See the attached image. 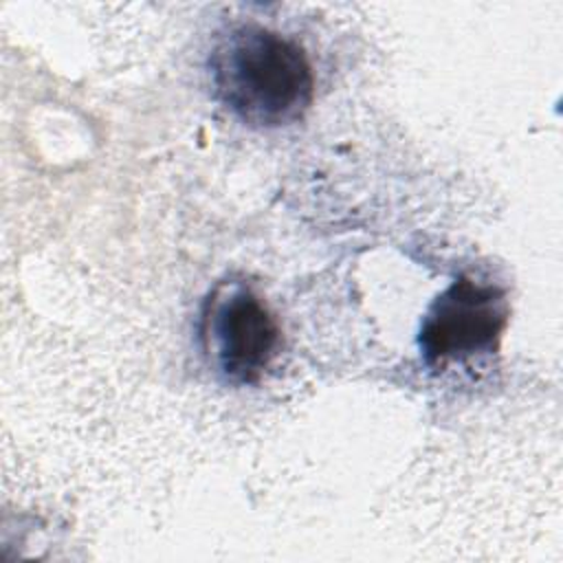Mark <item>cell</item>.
Here are the masks:
<instances>
[{"mask_svg":"<svg viewBox=\"0 0 563 563\" xmlns=\"http://www.w3.org/2000/svg\"><path fill=\"white\" fill-rule=\"evenodd\" d=\"M213 99L255 130L297 123L314 97L306 51L266 26H229L207 57Z\"/></svg>","mask_w":563,"mask_h":563,"instance_id":"6da1fadb","label":"cell"},{"mask_svg":"<svg viewBox=\"0 0 563 563\" xmlns=\"http://www.w3.org/2000/svg\"><path fill=\"white\" fill-rule=\"evenodd\" d=\"M508 319L510 303L499 286L460 275L429 303L418 350L429 367L488 356L499 350Z\"/></svg>","mask_w":563,"mask_h":563,"instance_id":"3957f363","label":"cell"},{"mask_svg":"<svg viewBox=\"0 0 563 563\" xmlns=\"http://www.w3.org/2000/svg\"><path fill=\"white\" fill-rule=\"evenodd\" d=\"M200 341L229 385H253L275 361L282 330L266 301L242 282H220L205 299Z\"/></svg>","mask_w":563,"mask_h":563,"instance_id":"7a4b0ae2","label":"cell"}]
</instances>
